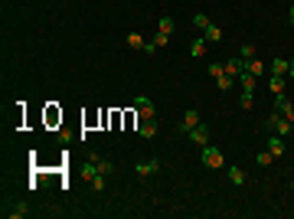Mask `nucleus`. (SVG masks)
<instances>
[{
    "instance_id": "f257e3e1",
    "label": "nucleus",
    "mask_w": 294,
    "mask_h": 219,
    "mask_svg": "<svg viewBox=\"0 0 294 219\" xmlns=\"http://www.w3.org/2000/svg\"><path fill=\"white\" fill-rule=\"evenodd\" d=\"M265 131H272V134H278V138H288V134H294V124L288 118H284L281 111H268L265 115Z\"/></svg>"
},
{
    "instance_id": "f03ea898",
    "label": "nucleus",
    "mask_w": 294,
    "mask_h": 219,
    "mask_svg": "<svg viewBox=\"0 0 294 219\" xmlns=\"http://www.w3.org/2000/svg\"><path fill=\"white\" fill-rule=\"evenodd\" d=\"M199 160H203V167H209V170H219V167L226 164L222 151H219V147H213V144H206V147H203V157H199Z\"/></svg>"
},
{
    "instance_id": "7ed1b4c3",
    "label": "nucleus",
    "mask_w": 294,
    "mask_h": 219,
    "mask_svg": "<svg viewBox=\"0 0 294 219\" xmlns=\"http://www.w3.org/2000/svg\"><path fill=\"white\" fill-rule=\"evenodd\" d=\"M274 111H281L284 118H288V121H291V124H294V101L288 99L284 92H281V95H274Z\"/></svg>"
},
{
    "instance_id": "20e7f679",
    "label": "nucleus",
    "mask_w": 294,
    "mask_h": 219,
    "mask_svg": "<svg viewBox=\"0 0 294 219\" xmlns=\"http://www.w3.org/2000/svg\"><path fill=\"white\" fill-rule=\"evenodd\" d=\"M134 108H137V118H141V121H154V105H151V99H147V95H137Z\"/></svg>"
},
{
    "instance_id": "39448f33",
    "label": "nucleus",
    "mask_w": 294,
    "mask_h": 219,
    "mask_svg": "<svg viewBox=\"0 0 294 219\" xmlns=\"http://www.w3.org/2000/svg\"><path fill=\"white\" fill-rule=\"evenodd\" d=\"M199 121H203V118H199V111H196V108H190V111H186V115H183V118H180V128H176V131L190 134V131H193V128H196V124H199Z\"/></svg>"
},
{
    "instance_id": "423d86ee",
    "label": "nucleus",
    "mask_w": 294,
    "mask_h": 219,
    "mask_svg": "<svg viewBox=\"0 0 294 219\" xmlns=\"http://www.w3.org/2000/svg\"><path fill=\"white\" fill-rule=\"evenodd\" d=\"M222 66H226V76L239 79L242 72H245V59H242V56H232V59H226V62H222Z\"/></svg>"
},
{
    "instance_id": "0eeeda50",
    "label": "nucleus",
    "mask_w": 294,
    "mask_h": 219,
    "mask_svg": "<svg viewBox=\"0 0 294 219\" xmlns=\"http://www.w3.org/2000/svg\"><path fill=\"white\" fill-rule=\"evenodd\" d=\"M190 141H193V144H199V147H206V144H209V128L203 124V121H199V124H196L193 131H190Z\"/></svg>"
},
{
    "instance_id": "6e6552de",
    "label": "nucleus",
    "mask_w": 294,
    "mask_h": 219,
    "mask_svg": "<svg viewBox=\"0 0 294 219\" xmlns=\"http://www.w3.org/2000/svg\"><path fill=\"white\" fill-rule=\"evenodd\" d=\"M134 170H137V177H141V180H147V177H154L157 170H160V160H141Z\"/></svg>"
},
{
    "instance_id": "1a4fd4ad",
    "label": "nucleus",
    "mask_w": 294,
    "mask_h": 219,
    "mask_svg": "<svg viewBox=\"0 0 294 219\" xmlns=\"http://www.w3.org/2000/svg\"><path fill=\"white\" fill-rule=\"evenodd\" d=\"M229 180H232L235 186H245V183H249V174H245L239 164H232V167H229Z\"/></svg>"
},
{
    "instance_id": "9d476101",
    "label": "nucleus",
    "mask_w": 294,
    "mask_h": 219,
    "mask_svg": "<svg viewBox=\"0 0 294 219\" xmlns=\"http://www.w3.org/2000/svg\"><path fill=\"white\" fill-rule=\"evenodd\" d=\"M7 216H10V219H23V216H30V206H26V199L13 203V206L7 209Z\"/></svg>"
},
{
    "instance_id": "9b49d317",
    "label": "nucleus",
    "mask_w": 294,
    "mask_h": 219,
    "mask_svg": "<svg viewBox=\"0 0 294 219\" xmlns=\"http://www.w3.org/2000/svg\"><path fill=\"white\" fill-rule=\"evenodd\" d=\"M137 134H141L144 141H151V138H157V121H141V128H137Z\"/></svg>"
},
{
    "instance_id": "f8f14e48",
    "label": "nucleus",
    "mask_w": 294,
    "mask_h": 219,
    "mask_svg": "<svg viewBox=\"0 0 294 219\" xmlns=\"http://www.w3.org/2000/svg\"><path fill=\"white\" fill-rule=\"evenodd\" d=\"M272 76H284L288 79V59H284V56H274L272 59Z\"/></svg>"
},
{
    "instance_id": "ddd939ff",
    "label": "nucleus",
    "mask_w": 294,
    "mask_h": 219,
    "mask_svg": "<svg viewBox=\"0 0 294 219\" xmlns=\"http://www.w3.org/2000/svg\"><path fill=\"white\" fill-rule=\"evenodd\" d=\"M268 151H272L274 157H281V154H284V138H278V134H268Z\"/></svg>"
},
{
    "instance_id": "4468645a",
    "label": "nucleus",
    "mask_w": 294,
    "mask_h": 219,
    "mask_svg": "<svg viewBox=\"0 0 294 219\" xmlns=\"http://www.w3.org/2000/svg\"><path fill=\"white\" fill-rule=\"evenodd\" d=\"M245 72H252V76L258 79L261 72H265V62H261V59H255V56H252V59H245Z\"/></svg>"
},
{
    "instance_id": "2eb2a0df",
    "label": "nucleus",
    "mask_w": 294,
    "mask_h": 219,
    "mask_svg": "<svg viewBox=\"0 0 294 219\" xmlns=\"http://www.w3.org/2000/svg\"><path fill=\"white\" fill-rule=\"evenodd\" d=\"M82 177H85V183H92V180L98 177V164L92 160V157H88V160H85V167H82Z\"/></svg>"
},
{
    "instance_id": "dca6fc26",
    "label": "nucleus",
    "mask_w": 294,
    "mask_h": 219,
    "mask_svg": "<svg viewBox=\"0 0 294 219\" xmlns=\"http://www.w3.org/2000/svg\"><path fill=\"white\" fill-rule=\"evenodd\" d=\"M157 33H167V36L174 33V17H170V13H163V17H160V23H157Z\"/></svg>"
},
{
    "instance_id": "f3484780",
    "label": "nucleus",
    "mask_w": 294,
    "mask_h": 219,
    "mask_svg": "<svg viewBox=\"0 0 294 219\" xmlns=\"http://www.w3.org/2000/svg\"><path fill=\"white\" fill-rule=\"evenodd\" d=\"M92 160L98 164V174H105V177L115 170V164H111V160H105V157H98V154H92Z\"/></svg>"
},
{
    "instance_id": "a211bd4d",
    "label": "nucleus",
    "mask_w": 294,
    "mask_h": 219,
    "mask_svg": "<svg viewBox=\"0 0 294 219\" xmlns=\"http://www.w3.org/2000/svg\"><path fill=\"white\" fill-rule=\"evenodd\" d=\"M203 53H206V36H199V40H193V46H190V56H193V59H199Z\"/></svg>"
},
{
    "instance_id": "6ab92c4d",
    "label": "nucleus",
    "mask_w": 294,
    "mask_h": 219,
    "mask_svg": "<svg viewBox=\"0 0 294 219\" xmlns=\"http://www.w3.org/2000/svg\"><path fill=\"white\" fill-rule=\"evenodd\" d=\"M203 36H206V43H219V40H222V30H219L216 23H209V26H206V33H203Z\"/></svg>"
},
{
    "instance_id": "aec40b11",
    "label": "nucleus",
    "mask_w": 294,
    "mask_h": 219,
    "mask_svg": "<svg viewBox=\"0 0 294 219\" xmlns=\"http://www.w3.org/2000/svg\"><path fill=\"white\" fill-rule=\"evenodd\" d=\"M239 82H242V92H255V76L252 72H242Z\"/></svg>"
},
{
    "instance_id": "412c9836",
    "label": "nucleus",
    "mask_w": 294,
    "mask_h": 219,
    "mask_svg": "<svg viewBox=\"0 0 294 219\" xmlns=\"http://www.w3.org/2000/svg\"><path fill=\"white\" fill-rule=\"evenodd\" d=\"M209 23H213V20H209L206 13H193V26H196V30H203V33H206Z\"/></svg>"
},
{
    "instance_id": "4be33fe9",
    "label": "nucleus",
    "mask_w": 294,
    "mask_h": 219,
    "mask_svg": "<svg viewBox=\"0 0 294 219\" xmlns=\"http://www.w3.org/2000/svg\"><path fill=\"white\" fill-rule=\"evenodd\" d=\"M268 85H272L274 95H281V92H284V76H272V79H268Z\"/></svg>"
},
{
    "instance_id": "5701e85b",
    "label": "nucleus",
    "mask_w": 294,
    "mask_h": 219,
    "mask_svg": "<svg viewBox=\"0 0 294 219\" xmlns=\"http://www.w3.org/2000/svg\"><path fill=\"white\" fill-rule=\"evenodd\" d=\"M272 160H274V154H272V151H261V154H255V164H258V167H268Z\"/></svg>"
},
{
    "instance_id": "b1692460",
    "label": "nucleus",
    "mask_w": 294,
    "mask_h": 219,
    "mask_svg": "<svg viewBox=\"0 0 294 219\" xmlns=\"http://www.w3.org/2000/svg\"><path fill=\"white\" fill-rule=\"evenodd\" d=\"M242 111H252V105H255V92H242Z\"/></svg>"
},
{
    "instance_id": "393cba45",
    "label": "nucleus",
    "mask_w": 294,
    "mask_h": 219,
    "mask_svg": "<svg viewBox=\"0 0 294 219\" xmlns=\"http://www.w3.org/2000/svg\"><path fill=\"white\" fill-rule=\"evenodd\" d=\"M232 82H235V79H232V76H219V79H216L219 92H229V88H232Z\"/></svg>"
},
{
    "instance_id": "a878e982",
    "label": "nucleus",
    "mask_w": 294,
    "mask_h": 219,
    "mask_svg": "<svg viewBox=\"0 0 294 219\" xmlns=\"http://www.w3.org/2000/svg\"><path fill=\"white\" fill-rule=\"evenodd\" d=\"M128 46H131V49H144V40H141V33H128Z\"/></svg>"
},
{
    "instance_id": "bb28decb",
    "label": "nucleus",
    "mask_w": 294,
    "mask_h": 219,
    "mask_svg": "<svg viewBox=\"0 0 294 219\" xmlns=\"http://www.w3.org/2000/svg\"><path fill=\"white\" fill-rule=\"evenodd\" d=\"M154 43H157V49H163V46H170V36H167V33H157V36H154Z\"/></svg>"
},
{
    "instance_id": "cd10ccee",
    "label": "nucleus",
    "mask_w": 294,
    "mask_h": 219,
    "mask_svg": "<svg viewBox=\"0 0 294 219\" xmlns=\"http://www.w3.org/2000/svg\"><path fill=\"white\" fill-rule=\"evenodd\" d=\"M209 76H213V79L226 76V66H219V62H213V66H209Z\"/></svg>"
},
{
    "instance_id": "c85d7f7f",
    "label": "nucleus",
    "mask_w": 294,
    "mask_h": 219,
    "mask_svg": "<svg viewBox=\"0 0 294 219\" xmlns=\"http://www.w3.org/2000/svg\"><path fill=\"white\" fill-rule=\"evenodd\" d=\"M92 190H98V193H101V190H105V174H98L95 180H92Z\"/></svg>"
},
{
    "instance_id": "c756f323",
    "label": "nucleus",
    "mask_w": 294,
    "mask_h": 219,
    "mask_svg": "<svg viewBox=\"0 0 294 219\" xmlns=\"http://www.w3.org/2000/svg\"><path fill=\"white\" fill-rule=\"evenodd\" d=\"M252 56H255V46L245 43V46H242V59H252Z\"/></svg>"
},
{
    "instance_id": "7c9ffc66",
    "label": "nucleus",
    "mask_w": 294,
    "mask_h": 219,
    "mask_svg": "<svg viewBox=\"0 0 294 219\" xmlns=\"http://www.w3.org/2000/svg\"><path fill=\"white\" fill-rule=\"evenodd\" d=\"M288 79H294V56L288 59Z\"/></svg>"
},
{
    "instance_id": "2f4dec72",
    "label": "nucleus",
    "mask_w": 294,
    "mask_h": 219,
    "mask_svg": "<svg viewBox=\"0 0 294 219\" xmlns=\"http://www.w3.org/2000/svg\"><path fill=\"white\" fill-rule=\"evenodd\" d=\"M288 20H291V23H294V7H288Z\"/></svg>"
},
{
    "instance_id": "473e14b6",
    "label": "nucleus",
    "mask_w": 294,
    "mask_h": 219,
    "mask_svg": "<svg viewBox=\"0 0 294 219\" xmlns=\"http://www.w3.org/2000/svg\"><path fill=\"white\" fill-rule=\"evenodd\" d=\"M291 190H294V177H291Z\"/></svg>"
}]
</instances>
